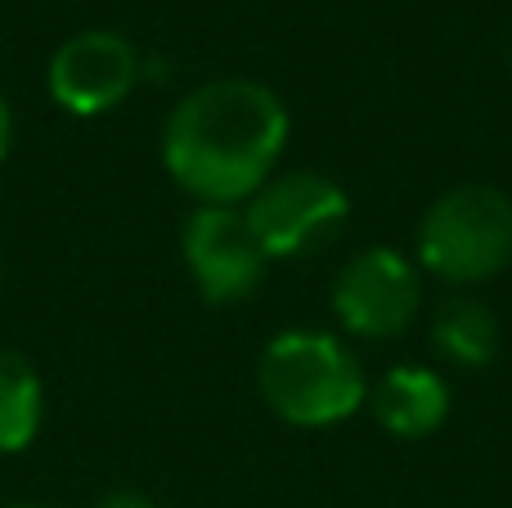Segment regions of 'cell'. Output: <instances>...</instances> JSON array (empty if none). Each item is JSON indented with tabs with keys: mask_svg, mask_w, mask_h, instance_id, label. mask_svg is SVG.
<instances>
[{
	"mask_svg": "<svg viewBox=\"0 0 512 508\" xmlns=\"http://www.w3.org/2000/svg\"><path fill=\"white\" fill-rule=\"evenodd\" d=\"M337 324L351 338L364 342H391L409 333V324L423 311V270L400 248H360L342 261L328 293Z\"/></svg>",
	"mask_w": 512,
	"mask_h": 508,
	"instance_id": "obj_5",
	"label": "cell"
},
{
	"mask_svg": "<svg viewBox=\"0 0 512 508\" xmlns=\"http://www.w3.org/2000/svg\"><path fill=\"white\" fill-rule=\"evenodd\" d=\"M432 351L454 369H486L499 356V315L481 297L454 293L432 311Z\"/></svg>",
	"mask_w": 512,
	"mask_h": 508,
	"instance_id": "obj_9",
	"label": "cell"
},
{
	"mask_svg": "<svg viewBox=\"0 0 512 508\" xmlns=\"http://www.w3.org/2000/svg\"><path fill=\"white\" fill-rule=\"evenodd\" d=\"M288 135V104L265 81L216 77L167 113L162 167L198 207H243L279 171Z\"/></svg>",
	"mask_w": 512,
	"mask_h": 508,
	"instance_id": "obj_1",
	"label": "cell"
},
{
	"mask_svg": "<svg viewBox=\"0 0 512 508\" xmlns=\"http://www.w3.org/2000/svg\"><path fill=\"white\" fill-rule=\"evenodd\" d=\"M9 149H14V108H9V99L0 95V162L9 158Z\"/></svg>",
	"mask_w": 512,
	"mask_h": 508,
	"instance_id": "obj_12",
	"label": "cell"
},
{
	"mask_svg": "<svg viewBox=\"0 0 512 508\" xmlns=\"http://www.w3.org/2000/svg\"><path fill=\"white\" fill-rule=\"evenodd\" d=\"M180 252L198 297L212 306L248 302L270 270L243 207H194L180 230Z\"/></svg>",
	"mask_w": 512,
	"mask_h": 508,
	"instance_id": "obj_6",
	"label": "cell"
},
{
	"mask_svg": "<svg viewBox=\"0 0 512 508\" xmlns=\"http://www.w3.org/2000/svg\"><path fill=\"white\" fill-rule=\"evenodd\" d=\"M9 508H50V504H9Z\"/></svg>",
	"mask_w": 512,
	"mask_h": 508,
	"instance_id": "obj_13",
	"label": "cell"
},
{
	"mask_svg": "<svg viewBox=\"0 0 512 508\" xmlns=\"http://www.w3.org/2000/svg\"><path fill=\"white\" fill-rule=\"evenodd\" d=\"M90 508H158V500L144 495V491H108V495H99Z\"/></svg>",
	"mask_w": 512,
	"mask_h": 508,
	"instance_id": "obj_11",
	"label": "cell"
},
{
	"mask_svg": "<svg viewBox=\"0 0 512 508\" xmlns=\"http://www.w3.org/2000/svg\"><path fill=\"white\" fill-rule=\"evenodd\" d=\"M414 261L450 288L499 279L512 266V198L486 180L445 189L418 216Z\"/></svg>",
	"mask_w": 512,
	"mask_h": 508,
	"instance_id": "obj_3",
	"label": "cell"
},
{
	"mask_svg": "<svg viewBox=\"0 0 512 508\" xmlns=\"http://www.w3.org/2000/svg\"><path fill=\"white\" fill-rule=\"evenodd\" d=\"M243 216H248L265 257L297 261L337 243V234L346 230V216H351V198L324 171H274L243 203Z\"/></svg>",
	"mask_w": 512,
	"mask_h": 508,
	"instance_id": "obj_4",
	"label": "cell"
},
{
	"mask_svg": "<svg viewBox=\"0 0 512 508\" xmlns=\"http://www.w3.org/2000/svg\"><path fill=\"white\" fill-rule=\"evenodd\" d=\"M364 405L396 441H423L450 419V383L432 365H396L369 387Z\"/></svg>",
	"mask_w": 512,
	"mask_h": 508,
	"instance_id": "obj_8",
	"label": "cell"
},
{
	"mask_svg": "<svg viewBox=\"0 0 512 508\" xmlns=\"http://www.w3.org/2000/svg\"><path fill=\"white\" fill-rule=\"evenodd\" d=\"M256 392L288 428H333L369 401V374L337 333L283 329L261 347Z\"/></svg>",
	"mask_w": 512,
	"mask_h": 508,
	"instance_id": "obj_2",
	"label": "cell"
},
{
	"mask_svg": "<svg viewBox=\"0 0 512 508\" xmlns=\"http://www.w3.org/2000/svg\"><path fill=\"white\" fill-rule=\"evenodd\" d=\"M140 86V50L122 32L86 27L50 54L45 90L68 117H104Z\"/></svg>",
	"mask_w": 512,
	"mask_h": 508,
	"instance_id": "obj_7",
	"label": "cell"
},
{
	"mask_svg": "<svg viewBox=\"0 0 512 508\" xmlns=\"http://www.w3.org/2000/svg\"><path fill=\"white\" fill-rule=\"evenodd\" d=\"M45 387L32 360L0 347V455H23L41 437Z\"/></svg>",
	"mask_w": 512,
	"mask_h": 508,
	"instance_id": "obj_10",
	"label": "cell"
}]
</instances>
